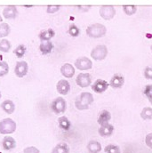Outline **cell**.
I'll use <instances>...</instances> for the list:
<instances>
[{
    "label": "cell",
    "mask_w": 152,
    "mask_h": 153,
    "mask_svg": "<svg viewBox=\"0 0 152 153\" xmlns=\"http://www.w3.org/2000/svg\"><path fill=\"white\" fill-rule=\"evenodd\" d=\"M93 101L94 99L91 93L84 92V93H81L80 95L77 97V99L75 102V106L79 111L88 110L89 106L93 102Z\"/></svg>",
    "instance_id": "obj_1"
},
{
    "label": "cell",
    "mask_w": 152,
    "mask_h": 153,
    "mask_svg": "<svg viewBox=\"0 0 152 153\" xmlns=\"http://www.w3.org/2000/svg\"><path fill=\"white\" fill-rule=\"evenodd\" d=\"M107 29L104 25L100 23H95L90 25L86 29V34L92 38H100L106 35Z\"/></svg>",
    "instance_id": "obj_2"
},
{
    "label": "cell",
    "mask_w": 152,
    "mask_h": 153,
    "mask_svg": "<svg viewBox=\"0 0 152 153\" xmlns=\"http://www.w3.org/2000/svg\"><path fill=\"white\" fill-rule=\"evenodd\" d=\"M16 130V123L10 117L4 118L0 121V134H10Z\"/></svg>",
    "instance_id": "obj_3"
},
{
    "label": "cell",
    "mask_w": 152,
    "mask_h": 153,
    "mask_svg": "<svg viewBox=\"0 0 152 153\" xmlns=\"http://www.w3.org/2000/svg\"><path fill=\"white\" fill-rule=\"evenodd\" d=\"M67 109V102L62 97H57L51 103V110L55 114H62Z\"/></svg>",
    "instance_id": "obj_4"
},
{
    "label": "cell",
    "mask_w": 152,
    "mask_h": 153,
    "mask_svg": "<svg viewBox=\"0 0 152 153\" xmlns=\"http://www.w3.org/2000/svg\"><path fill=\"white\" fill-rule=\"evenodd\" d=\"M108 55V48L104 45H96L91 52V57L95 61H102Z\"/></svg>",
    "instance_id": "obj_5"
},
{
    "label": "cell",
    "mask_w": 152,
    "mask_h": 153,
    "mask_svg": "<svg viewBox=\"0 0 152 153\" xmlns=\"http://www.w3.org/2000/svg\"><path fill=\"white\" fill-rule=\"evenodd\" d=\"M75 67L79 71H88L93 68V62L87 57H80L76 60Z\"/></svg>",
    "instance_id": "obj_6"
},
{
    "label": "cell",
    "mask_w": 152,
    "mask_h": 153,
    "mask_svg": "<svg viewBox=\"0 0 152 153\" xmlns=\"http://www.w3.org/2000/svg\"><path fill=\"white\" fill-rule=\"evenodd\" d=\"M29 71V65L25 61H20L16 62L14 68V73L18 77H23Z\"/></svg>",
    "instance_id": "obj_7"
},
{
    "label": "cell",
    "mask_w": 152,
    "mask_h": 153,
    "mask_svg": "<svg viewBox=\"0 0 152 153\" xmlns=\"http://www.w3.org/2000/svg\"><path fill=\"white\" fill-rule=\"evenodd\" d=\"M76 83L81 88L88 87L92 84V76L88 73H80L76 76Z\"/></svg>",
    "instance_id": "obj_8"
},
{
    "label": "cell",
    "mask_w": 152,
    "mask_h": 153,
    "mask_svg": "<svg viewBox=\"0 0 152 153\" xmlns=\"http://www.w3.org/2000/svg\"><path fill=\"white\" fill-rule=\"evenodd\" d=\"M116 14V10L112 5H103L100 8V15L104 20H111Z\"/></svg>",
    "instance_id": "obj_9"
},
{
    "label": "cell",
    "mask_w": 152,
    "mask_h": 153,
    "mask_svg": "<svg viewBox=\"0 0 152 153\" xmlns=\"http://www.w3.org/2000/svg\"><path fill=\"white\" fill-rule=\"evenodd\" d=\"M109 86H110V84L107 81H105L103 79H97L92 85V89L96 94H102L103 92H105L108 89Z\"/></svg>",
    "instance_id": "obj_10"
},
{
    "label": "cell",
    "mask_w": 152,
    "mask_h": 153,
    "mask_svg": "<svg viewBox=\"0 0 152 153\" xmlns=\"http://www.w3.org/2000/svg\"><path fill=\"white\" fill-rule=\"evenodd\" d=\"M56 89L60 94L66 95V94H68V93L70 90V85L69 81H67L65 79H61L60 81H58V83L56 85Z\"/></svg>",
    "instance_id": "obj_11"
},
{
    "label": "cell",
    "mask_w": 152,
    "mask_h": 153,
    "mask_svg": "<svg viewBox=\"0 0 152 153\" xmlns=\"http://www.w3.org/2000/svg\"><path fill=\"white\" fill-rule=\"evenodd\" d=\"M113 132H114V126L109 123L101 126V127L98 130L99 134L102 137H110V135H112Z\"/></svg>",
    "instance_id": "obj_12"
},
{
    "label": "cell",
    "mask_w": 152,
    "mask_h": 153,
    "mask_svg": "<svg viewBox=\"0 0 152 153\" xmlns=\"http://www.w3.org/2000/svg\"><path fill=\"white\" fill-rule=\"evenodd\" d=\"M18 14V11H17V8L13 5H9V6H6L4 11H3V15L5 19H14L16 18Z\"/></svg>",
    "instance_id": "obj_13"
},
{
    "label": "cell",
    "mask_w": 152,
    "mask_h": 153,
    "mask_svg": "<svg viewBox=\"0 0 152 153\" xmlns=\"http://www.w3.org/2000/svg\"><path fill=\"white\" fill-rule=\"evenodd\" d=\"M2 147L4 151H11L16 147V142L13 137L5 136L2 141Z\"/></svg>",
    "instance_id": "obj_14"
},
{
    "label": "cell",
    "mask_w": 152,
    "mask_h": 153,
    "mask_svg": "<svg viewBox=\"0 0 152 153\" xmlns=\"http://www.w3.org/2000/svg\"><path fill=\"white\" fill-rule=\"evenodd\" d=\"M125 84V77L120 74H115L110 79V85L113 88H121Z\"/></svg>",
    "instance_id": "obj_15"
},
{
    "label": "cell",
    "mask_w": 152,
    "mask_h": 153,
    "mask_svg": "<svg viewBox=\"0 0 152 153\" xmlns=\"http://www.w3.org/2000/svg\"><path fill=\"white\" fill-rule=\"evenodd\" d=\"M61 73L63 76L67 78H70L75 74V68L70 63H65L61 68Z\"/></svg>",
    "instance_id": "obj_16"
},
{
    "label": "cell",
    "mask_w": 152,
    "mask_h": 153,
    "mask_svg": "<svg viewBox=\"0 0 152 153\" xmlns=\"http://www.w3.org/2000/svg\"><path fill=\"white\" fill-rule=\"evenodd\" d=\"M2 110L7 113V114H13L15 111V105L13 101L11 100H5L1 103Z\"/></svg>",
    "instance_id": "obj_17"
},
{
    "label": "cell",
    "mask_w": 152,
    "mask_h": 153,
    "mask_svg": "<svg viewBox=\"0 0 152 153\" xmlns=\"http://www.w3.org/2000/svg\"><path fill=\"white\" fill-rule=\"evenodd\" d=\"M53 49V43L49 41H42L40 45H39V50L43 54H48L52 52V50Z\"/></svg>",
    "instance_id": "obj_18"
},
{
    "label": "cell",
    "mask_w": 152,
    "mask_h": 153,
    "mask_svg": "<svg viewBox=\"0 0 152 153\" xmlns=\"http://www.w3.org/2000/svg\"><path fill=\"white\" fill-rule=\"evenodd\" d=\"M58 125H59V127L64 131H69L71 127V123L70 121L69 120V118L65 116H62V117H60L58 118Z\"/></svg>",
    "instance_id": "obj_19"
},
{
    "label": "cell",
    "mask_w": 152,
    "mask_h": 153,
    "mask_svg": "<svg viewBox=\"0 0 152 153\" xmlns=\"http://www.w3.org/2000/svg\"><path fill=\"white\" fill-rule=\"evenodd\" d=\"M110 119H111V114L110 113V111L104 110L100 113L99 117H98V123L101 126H102V125H105V124L109 123V121Z\"/></svg>",
    "instance_id": "obj_20"
},
{
    "label": "cell",
    "mask_w": 152,
    "mask_h": 153,
    "mask_svg": "<svg viewBox=\"0 0 152 153\" xmlns=\"http://www.w3.org/2000/svg\"><path fill=\"white\" fill-rule=\"evenodd\" d=\"M87 150L90 153H99L102 151V145L97 141H91L87 144Z\"/></svg>",
    "instance_id": "obj_21"
},
{
    "label": "cell",
    "mask_w": 152,
    "mask_h": 153,
    "mask_svg": "<svg viewBox=\"0 0 152 153\" xmlns=\"http://www.w3.org/2000/svg\"><path fill=\"white\" fill-rule=\"evenodd\" d=\"M70 152V148L67 143H58L52 151V153H69Z\"/></svg>",
    "instance_id": "obj_22"
},
{
    "label": "cell",
    "mask_w": 152,
    "mask_h": 153,
    "mask_svg": "<svg viewBox=\"0 0 152 153\" xmlns=\"http://www.w3.org/2000/svg\"><path fill=\"white\" fill-rule=\"evenodd\" d=\"M54 31L51 29L47 30H43L41 31V33L39 34V38L41 39V41H49L51 38L54 37Z\"/></svg>",
    "instance_id": "obj_23"
},
{
    "label": "cell",
    "mask_w": 152,
    "mask_h": 153,
    "mask_svg": "<svg viewBox=\"0 0 152 153\" xmlns=\"http://www.w3.org/2000/svg\"><path fill=\"white\" fill-rule=\"evenodd\" d=\"M11 29L7 23H1L0 24V38H5L10 34Z\"/></svg>",
    "instance_id": "obj_24"
},
{
    "label": "cell",
    "mask_w": 152,
    "mask_h": 153,
    "mask_svg": "<svg viewBox=\"0 0 152 153\" xmlns=\"http://www.w3.org/2000/svg\"><path fill=\"white\" fill-rule=\"evenodd\" d=\"M11 47H12L11 43L7 39H1L0 40V52L8 53L10 51Z\"/></svg>",
    "instance_id": "obj_25"
},
{
    "label": "cell",
    "mask_w": 152,
    "mask_h": 153,
    "mask_svg": "<svg viewBox=\"0 0 152 153\" xmlns=\"http://www.w3.org/2000/svg\"><path fill=\"white\" fill-rule=\"evenodd\" d=\"M141 117L144 120H150L152 118V108L150 107H145L142 112H141Z\"/></svg>",
    "instance_id": "obj_26"
},
{
    "label": "cell",
    "mask_w": 152,
    "mask_h": 153,
    "mask_svg": "<svg viewBox=\"0 0 152 153\" xmlns=\"http://www.w3.org/2000/svg\"><path fill=\"white\" fill-rule=\"evenodd\" d=\"M26 53V47L23 45H18L14 50H13V53L18 57V58H22L25 55Z\"/></svg>",
    "instance_id": "obj_27"
},
{
    "label": "cell",
    "mask_w": 152,
    "mask_h": 153,
    "mask_svg": "<svg viewBox=\"0 0 152 153\" xmlns=\"http://www.w3.org/2000/svg\"><path fill=\"white\" fill-rule=\"evenodd\" d=\"M9 72V66L6 62L0 61V76H4L7 75Z\"/></svg>",
    "instance_id": "obj_28"
},
{
    "label": "cell",
    "mask_w": 152,
    "mask_h": 153,
    "mask_svg": "<svg viewBox=\"0 0 152 153\" xmlns=\"http://www.w3.org/2000/svg\"><path fill=\"white\" fill-rule=\"evenodd\" d=\"M105 153H121L120 148L117 145L114 144H109L104 149Z\"/></svg>",
    "instance_id": "obj_29"
},
{
    "label": "cell",
    "mask_w": 152,
    "mask_h": 153,
    "mask_svg": "<svg viewBox=\"0 0 152 153\" xmlns=\"http://www.w3.org/2000/svg\"><path fill=\"white\" fill-rule=\"evenodd\" d=\"M123 10L127 15H133L136 13L137 7L135 5H124Z\"/></svg>",
    "instance_id": "obj_30"
},
{
    "label": "cell",
    "mask_w": 152,
    "mask_h": 153,
    "mask_svg": "<svg viewBox=\"0 0 152 153\" xmlns=\"http://www.w3.org/2000/svg\"><path fill=\"white\" fill-rule=\"evenodd\" d=\"M69 32H70V36H71V37L76 38V37H77V36L79 35L80 30H79V29L76 27V25H71V26L70 27Z\"/></svg>",
    "instance_id": "obj_31"
},
{
    "label": "cell",
    "mask_w": 152,
    "mask_h": 153,
    "mask_svg": "<svg viewBox=\"0 0 152 153\" xmlns=\"http://www.w3.org/2000/svg\"><path fill=\"white\" fill-rule=\"evenodd\" d=\"M144 76L147 79L152 80V67H146L144 70Z\"/></svg>",
    "instance_id": "obj_32"
},
{
    "label": "cell",
    "mask_w": 152,
    "mask_h": 153,
    "mask_svg": "<svg viewBox=\"0 0 152 153\" xmlns=\"http://www.w3.org/2000/svg\"><path fill=\"white\" fill-rule=\"evenodd\" d=\"M23 153H40V152L38 148H36L34 146H30L23 150Z\"/></svg>",
    "instance_id": "obj_33"
},
{
    "label": "cell",
    "mask_w": 152,
    "mask_h": 153,
    "mask_svg": "<svg viewBox=\"0 0 152 153\" xmlns=\"http://www.w3.org/2000/svg\"><path fill=\"white\" fill-rule=\"evenodd\" d=\"M59 9H60L59 5H49L47 7V13H56Z\"/></svg>",
    "instance_id": "obj_34"
},
{
    "label": "cell",
    "mask_w": 152,
    "mask_h": 153,
    "mask_svg": "<svg viewBox=\"0 0 152 153\" xmlns=\"http://www.w3.org/2000/svg\"><path fill=\"white\" fill-rule=\"evenodd\" d=\"M145 143L149 148L152 149V134H147V136L145 138Z\"/></svg>",
    "instance_id": "obj_35"
},
{
    "label": "cell",
    "mask_w": 152,
    "mask_h": 153,
    "mask_svg": "<svg viewBox=\"0 0 152 153\" xmlns=\"http://www.w3.org/2000/svg\"><path fill=\"white\" fill-rule=\"evenodd\" d=\"M148 99H149V101H150V102H151V104H152V95H151V97H149Z\"/></svg>",
    "instance_id": "obj_36"
},
{
    "label": "cell",
    "mask_w": 152,
    "mask_h": 153,
    "mask_svg": "<svg viewBox=\"0 0 152 153\" xmlns=\"http://www.w3.org/2000/svg\"><path fill=\"white\" fill-rule=\"evenodd\" d=\"M2 22V17L0 16V22Z\"/></svg>",
    "instance_id": "obj_37"
},
{
    "label": "cell",
    "mask_w": 152,
    "mask_h": 153,
    "mask_svg": "<svg viewBox=\"0 0 152 153\" xmlns=\"http://www.w3.org/2000/svg\"><path fill=\"white\" fill-rule=\"evenodd\" d=\"M0 99H1V92H0Z\"/></svg>",
    "instance_id": "obj_38"
},
{
    "label": "cell",
    "mask_w": 152,
    "mask_h": 153,
    "mask_svg": "<svg viewBox=\"0 0 152 153\" xmlns=\"http://www.w3.org/2000/svg\"><path fill=\"white\" fill-rule=\"evenodd\" d=\"M151 52H152V45H151Z\"/></svg>",
    "instance_id": "obj_39"
},
{
    "label": "cell",
    "mask_w": 152,
    "mask_h": 153,
    "mask_svg": "<svg viewBox=\"0 0 152 153\" xmlns=\"http://www.w3.org/2000/svg\"><path fill=\"white\" fill-rule=\"evenodd\" d=\"M22 153H23V152H22Z\"/></svg>",
    "instance_id": "obj_40"
}]
</instances>
